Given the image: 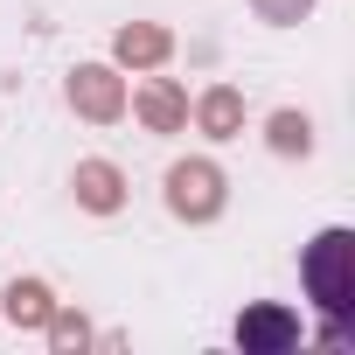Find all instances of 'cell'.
I'll return each instance as SVG.
<instances>
[{"mask_svg":"<svg viewBox=\"0 0 355 355\" xmlns=\"http://www.w3.org/2000/svg\"><path fill=\"white\" fill-rule=\"evenodd\" d=\"M167 49H174V35H167L160 21H125V28L112 35V56H119V63H132V70L167 63Z\"/></svg>","mask_w":355,"mask_h":355,"instance_id":"cell-7","label":"cell"},{"mask_svg":"<svg viewBox=\"0 0 355 355\" xmlns=\"http://www.w3.org/2000/svg\"><path fill=\"white\" fill-rule=\"evenodd\" d=\"M167 209L182 223H216L223 216V167L216 160H174L167 167Z\"/></svg>","mask_w":355,"mask_h":355,"instance_id":"cell-2","label":"cell"},{"mask_svg":"<svg viewBox=\"0 0 355 355\" xmlns=\"http://www.w3.org/2000/svg\"><path fill=\"white\" fill-rule=\"evenodd\" d=\"M196 119H202L209 139H237V132H244V91H237V84H209L202 105H196Z\"/></svg>","mask_w":355,"mask_h":355,"instance_id":"cell-8","label":"cell"},{"mask_svg":"<svg viewBox=\"0 0 355 355\" xmlns=\"http://www.w3.org/2000/svg\"><path fill=\"white\" fill-rule=\"evenodd\" d=\"M70 189H77V202H84L91 216H112V209L125 202V174H119L112 160H77V182H70Z\"/></svg>","mask_w":355,"mask_h":355,"instance_id":"cell-6","label":"cell"},{"mask_svg":"<svg viewBox=\"0 0 355 355\" xmlns=\"http://www.w3.org/2000/svg\"><path fill=\"white\" fill-rule=\"evenodd\" d=\"M70 112L112 125V119L125 112V84H119V70H112V63H77V70H70Z\"/></svg>","mask_w":355,"mask_h":355,"instance_id":"cell-3","label":"cell"},{"mask_svg":"<svg viewBox=\"0 0 355 355\" xmlns=\"http://www.w3.org/2000/svg\"><path fill=\"white\" fill-rule=\"evenodd\" d=\"M251 8H258L272 28H293V21H306V8H313V0H251Z\"/></svg>","mask_w":355,"mask_h":355,"instance_id":"cell-12","label":"cell"},{"mask_svg":"<svg viewBox=\"0 0 355 355\" xmlns=\"http://www.w3.org/2000/svg\"><path fill=\"white\" fill-rule=\"evenodd\" d=\"M265 146H272V153H286V160H306V153H313V119H306V112H272Z\"/></svg>","mask_w":355,"mask_h":355,"instance_id":"cell-10","label":"cell"},{"mask_svg":"<svg viewBox=\"0 0 355 355\" xmlns=\"http://www.w3.org/2000/svg\"><path fill=\"white\" fill-rule=\"evenodd\" d=\"M42 327H49V341H56V348H84V341H91V327H84V313H63V306H56V313H49Z\"/></svg>","mask_w":355,"mask_h":355,"instance_id":"cell-11","label":"cell"},{"mask_svg":"<svg viewBox=\"0 0 355 355\" xmlns=\"http://www.w3.org/2000/svg\"><path fill=\"white\" fill-rule=\"evenodd\" d=\"M300 279H306V300L327 313L320 320V341H348V306H355V230H320L313 244H306V258H300Z\"/></svg>","mask_w":355,"mask_h":355,"instance_id":"cell-1","label":"cell"},{"mask_svg":"<svg viewBox=\"0 0 355 355\" xmlns=\"http://www.w3.org/2000/svg\"><path fill=\"white\" fill-rule=\"evenodd\" d=\"M132 112H139L146 132H182V125H189V91H182V84H167V77H153V84H139Z\"/></svg>","mask_w":355,"mask_h":355,"instance_id":"cell-5","label":"cell"},{"mask_svg":"<svg viewBox=\"0 0 355 355\" xmlns=\"http://www.w3.org/2000/svg\"><path fill=\"white\" fill-rule=\"evenodd\" d=\"M0 306H8V320H15V327H42V320L56 313V300H49V286H42V279H15L8 293H0Z\"/></svg>","mask_w":355,"mask_h":355,"instance_id":"cell-9","label":"cell"},{"mask_svg":"<svg viewBox=\"0 0 355 355\" xmlns=\"http://www.w3.org/2000/svg\"><path fill=\"white\" fill-rule=\"evenodd\" d=\"M237 348L244 355H286V348H300V313L293 306H244L237 313Z\"/></svg>","mask_w":355,"mask_h":355,"instance_id":"cell-4","label":"cell"}]
</instances>
